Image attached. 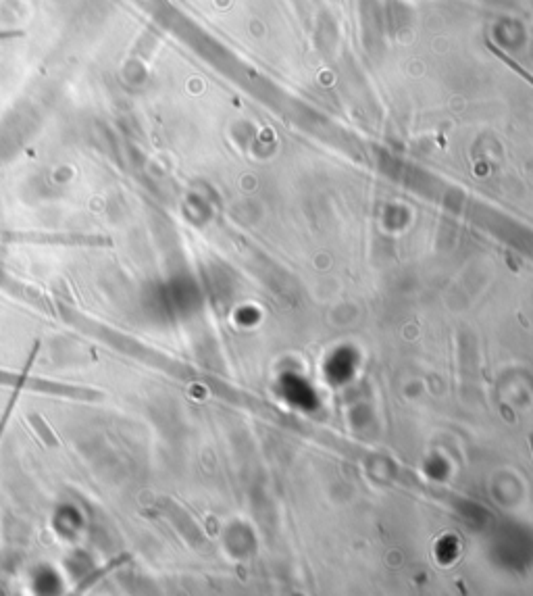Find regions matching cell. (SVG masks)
I'll return each instance as SVG.
<instances>
[{
    "label": "cell",
    "instance_id": "obj_4",
    "mask_svg": "<svg viewBox=\"0 0 533 596\" xmlns=\"http://www.w3.org/2000/svg\"><path fill=\"white\" fill-rule=\"evenodd\" d=\"M30 421H32V426L38 430V434H40V438L48 444V446H59V440H57V434L50 430L48 426H46V421L42 419V415H32L30 417Z\"/></svg>",
    "mask_w": 533,
    "mask_h": 596
},
{
    "label": "cell",
    "instance_id": "obj_1",
    "mask_svg": "<svg viewBox=\"0 0 533 596\" xmlns=\"http://www.w3.org/2000/svg\"><path fill=\"white\" fill-rule=\"evenodd\" d=\"M38 351H40V342H36L28 363H25L23 371H19V374H17V371H3V369H0V384L11 386V388H21V390H36V392H44V394L69 396V399H80V401H100V399H103V394L92 390V388L69 386V384H59V382H48V380L32 378L30 369L36 361Z\"/></svg>",
    "mask_w": 533,
    "mask_h": 596
},
{
    "label": "cell",
    "instance_id": "obj_5",
    "mask_svg": "<svg viewBox=\"0 0 533 596\" xmlns=\"http://www.w3.org/2000/svg\"><path fill=\"white\" fill-rule=\"evenodd\" d=\"M531 451H533V434H531Z\"/></svg>",
    "mask_w": 533,
    "mask_h": 596
},
{
    "label": "cell",
    "instance_id": "obj_3",
    "mask_svg": "<svg viewBox=\"0 0 533 596\" xmlns=\"http://www.w3.org/2000/svg\"><path fill=\"white\" fill-rule=\"evenodd\" d=\"M132 561V555L130 553H123V555H119V557H115V559H111L107 565H103V567H98V569H94V571H90V574L75 586V590L73 592H84V590H88L90 586H94L98 580H103L105 576H109L111 571H115V569H119L121 565H125V563H130Z\"/></svg>",
    "mask_w": 533,
    "mask_h": 596
},
{
    "label": "cell",
    "instance_id": "obj_2",
    "mask_svg": "<svg viewBox=\"0 0 533 596\" xmlns=\"http://www.w3.org/2000/svg\"><path fill=\"white\" fill-rule=\"evenodd\" d=\"M9 240L15 242H53V244H109V240L98 238V236H63V234H53V236H40V234H13Z\"/></svg>",
    "mask_w": 533,
    "mask_h": 596
}]
</instances>
